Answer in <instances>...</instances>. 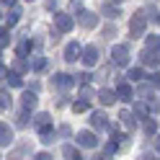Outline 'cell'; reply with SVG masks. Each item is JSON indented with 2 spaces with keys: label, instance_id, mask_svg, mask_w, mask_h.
<instances>
[{
  "label": "cell",
  "instance_id": "obj_36",
  "mask_svg": "<svg viewBox=\"0 0 160 160\" xmlns=\"http://www.w3.org/2000/svg\"><path fill=\"white\" fill-rule=\"evenodd\" d=\"M139 160H158V155H142Z\"/></svg>",
  "mask_w": 160,
  "mask_h": 160
},
{
  "label": "cell",
  "instance_id": "obj_4",
  "mask_svg": "<svg viewBox=\"0 0 160 160\" xmlns=\"http://www.w3.org/2000/svg\"><path fill=\"white\" fill-rule=\"evenodd\" d=\"M72 23H75V18L70 16V13H54L57 34H67V31H72Z\"/></svg>",
  "mask_w": 160,
  "mask_h": 160
},
{
  "label": "cell",
  "instance_id": "obj_10",
  "mask_svg": "<svg viewBox=\"0 0 160 160\" xmlns=\"http://www.w3.org/2000/svg\"><path fill=\"white\" fill-rule=\"evenodd\" d=\"M139 62H142V65H150V67H155V70H158V49H145V52L139 54Z\"/></svg>",
  "mask_w": 160,
  "mask_h": 160
},
{
  "label": "cell",
  "instance_id": "obj_29",
  "mask_svg": "<svg viewBox=\"0 0 160 160\" xmlns=\"http://www.w3.org/2000/svg\"><path fill=\"white\" fill-rule=\"evenodd\" d=\"M158 44H160V39H158V34H152V36H147V49H158Z\"/></svg>",
  "mask_w": 160,
  "mask_h": 160
},
{
  "label": "cell",
  "instance_id": "obj_11",
  "mask_svg": "<svg viewBox=\"0 0 160 160\" xmlns=\"http://www.w3.org/2000/svg\"><path fill=\"white\" fill-rule=\"evenodd\" d=\"M114 96H116V98H122V101H132L134 91H132V85H129V83H119V85H116V91H114Z\"/></svg>",
  "mask_w": 160,
  "mask_h": 160
},
{
  "label": "cell",
  "instance_id": "obj_6",
  "mask_svg": "<svg viewBox=\"0 0 160 160\" xmlns=\"http://www.w3.org/2000/svg\"><path fill=\"white\" fill-rule=\"evenodd\" d=\"M78 145H80V147H96V145H98L96 132H91V129H83V132H78Z\"/></svg>",
  "mask_w": 160,
  "mask_h": 160
},
{
  "label": "cell",
  "instance_id": "obj_30",
  "mask_svg": "<svg viewBox=\"0 0 160 160\" xmlns=\"http://www.w3.org/2000/svg\"><path fill=\"white\" fill-rule=\"evenodd\" d=\"M11 106V98H8V93H0V108H8Z\"/></svg>",
  "mask_w": 160,
  "mask_h": 160
},
{
  "label": "cell",
  "instance_id": "obj_21",
  "mask_svg": "<svg viewBox=\"0 0 160 160\" xmlns=\"http://www.w3.org/2000/svg\"><path fill=\"white\" fill-rule=\"evenodd\" d=\"M44 67H47V59L44 57H34L31 62H28V70H34V72H42Z\"/></svg>",
  "mask_w": 160,
  "mask_h": 160
},
{
  "label": "cell",
  "instance_id": "obj_27",
  "mask_svg": "<svg viewBox=\"0 0 160 160\" xmlns=\"http://www.w3.org/2000/svg\"><path fill=\"white\" fill-rule=\"evenodd\" d=\"M127 78H129V80H142V70H139V67H132V70L127 72Z\"/></svg>",
  "mask_w": 160,
  "mask_h": 160
},
{
  "label": "cell",
  "instance_id": "obj_22",
  "mask_svg": "<svg viewBox=\"0 0 160 160\" xmlns=\"http://www.w3.org/2000/svg\"><path fill=\"white\" fill-rule=\"evenodd\" d=\"M26 70H28V62H26V57H18L16 62H13V72H16V75H23Z\"/></svg>",
  "mask_w": 160,
  "mask_h": 160
},
{
  "label": "cell",
  "instance_id": "obj_37",
  "mask_svg": "<svg viewBox=\"0 0 160 160\" xmlns=\"http://www.w3.org/2000/svg\"><path fill=\"white\" fill-rule=\"evenodd\" d=\"M54 5H57V0H47V8H49V11H52Z\"/></svg>",
  "mask_w": 160,
  "mask_h": 160
},
{
  "label": "cell",
  "instance_id": "obj_34",
  "mask_svg": "<svg viewBox=\"0 0 160 160\" xmlns=\"http://www.w3.org/2000/svg\"><path fill=\"white\" fill-rule=\"evenodd\" d=\"M26 52H28V42H23V44H21V47H18V57H23V54H26Z\"/></svg>",
  "mask_w": 160,
  "mask_h": 160
},
{
  "label": "cell",
  "instance_id": "obj_7",
  "mask_svg": "<svg viewBox=\"0 0 160 160\" xmlns=\"http://www.w3.org/2000/svg\"><path fill=\"white\" fill-rule=\"evenodd\" d=\"M80 59L88 65V67H93L96 62H98V47H85V49H80Z\"/></svg>",
  "mask_w": 160,
  "mask_h": 160
},
{
  "label": "cell",
  "instance_id": "obj_5",
  "mask_svg": "<svg viewBox=\"0 0 160 160\" xmlns=\"http://www.w3.org/2000/svg\"><path fill=\"white\" fill-rule=\"evenodd\" d=\"M78 23L83 26V28H96L98 26V16L93 13V11H83V8H78Z\"/></svg>",
  "mask_w": 160,
  "mask_h": 160
},
{
  "label": "cell",
  "instance_id": "obj_28",
  "mask_svg": "<svg viewBox=\"0 0 160 160\" xmlns=\"http://www.w3.org/2000/svg\"><path fill=\"white\" fill-rule=\"evenodd\" d=\"M16 124H18V127H26V124H28V111H21V114H18V116H16Z\"/></svg>",
  "mask_w": 160,
  "mask_h": 160
},
{
  "label": "cell",
  "instance_id": "obj_32",
  "mask_svg": "<svg viewBox=\"0 0 160 160\" xmlns=\"http://www.w3.org/2000/svg\"><path fill=\"white\" fill-rule=\"evenodd\" d=\"M34 160H52V155H49V152H36Z\"/></svg>",
  "mask_w": 160,
  "mask_h": 160
},
{
  "label": "cell",
  "instance_id": "obj_33",
  "mask_svg": "<svg viewBox=\"0 0 160 160\" xmlns=\"http://www.w3.org/2000/svg\"><path fill=\"white\" fill-rule=\"evenodd\" d=\"M80 96H83V101H88V98H91V88H88V85H83V91H80Z\"/></svg>",
  "mask_w": 160,
  "mask_h": 160
},
{
  "label": "cell",
  "instance_id": "obj_40",
  "mask_svg": "<svg viewBox=\"0 0 160 160\" xmlns=\"http://www.w3.org/2000/svg\"><path fill=\"white\" fill-rule=\"evenodd\" d=\"M114 3H124V0H114Z\"/></svg>",
  "mask_w": 160,
  "mask_h": 160
},
{
  "label": "cell",
  "instance_id": "obj_24",
  "mask_svg": "<svg viewBox=\"0 0 160 160\" xmlns=\"http://www.w3.org/2000/svg\"><path fill=\"white\" fill-rule=\"evenodd\" d=\"M88 106H91V103L80 98V101H75V103H72V111H75V114H83V111H88Z\"/></svg>",
  "mask_w": 160,
  "mask_h": 160
},
{
  "label": "cell",
  "instance_id": "obj_26",
  "mask_svg": "<svg viewBox=\"0 0 160 160\" xmlns=\"http://www.w3.org/2000/svg\"><path fill=\"white\" fill-rule=\"evenodd\" d=\"M114 152H119V139L111 137V142L106 145V155H114Z\"/></svg>",
  "mask_w": 160,
  "mask_h": 160
},
{
  "label": "cell",
  "instance_id": "obj_2",
  "mask_svg": "<svg viewBox=\"0 0 160 160\" xmlns=\"http://www.w3.org/2000/svg\"><path fill=\"white\" fill-rule=\"evenodd\" d=\"M145 28H147V21H145L142 11H139V13L132 16V21H129V34H132L134 39H139V36H145Z\"/></svg>",
  "mask_w": 160,
  "mask_h": 160
},
{
  "label": "cell",
  "instance_id": "obj_16",
  "mask_svg": "<svg viewBox=\"0 0 160 160\" xmlns=\"http://www.w3.org/2000/svg\"><path fill=\"white\" fill-rule=\"evenodd\" d=\"M132 116H137V119H150V106L145 103V101H137L134 103V114Z\"/></svg>",
  "mask_w": 160,
  "mask_h": 160
},
{
  "label": "cell",
  "instance_id": "obj_15",
  "mask_svg": "<svg viewBox=\"0 0 160 160\" xmlns=\"http://www.w3.org/2000/svg\"><path fill=\"white\" fill-rule=\"evenodd\" d=\"M52 83H54L57 88H70V85L75 83V78H70V75H65V72H59V75L52 78Z\"/></svg>",
  "mask_w": 160,
  "mask_h": 160
},
{
  "label": "cell",
  "instance_id": "obj_9",
  "mask_svg": "<svg viewBox=\"0 0 160 160\" xmlns=\"http://www.w3.org/2000/svg\"><path fill=\"white\" fill-rule=\"evenodd\" d=\"M11 142H13V129H11V124L0 122V147H8Z\"/></svg>",
  "mask_w": 160,
  "mask_h": 160
},
{
  "label": "cell",
  "instance_id": "obj_25",
  "mask_svg": "<svg viewBox=\"0 0 160 160\" xmlns=\"http://www.w3.org/2000/svg\"><path fill=\"white\" fill-rule=\"evenodd\" d=\"M145 132L152 137V134H158V124L152 122V119H145Z\"/></svg>",
  "mask_w": 160,
  "mask_h": 160
},
{
  "label": "cell",
  "instance_id": "obj_1",
  "mask_svg": "<svg viewBox=\"0 0 160 160\" xmlns=\"http://www.w3.org/2000/svg\"><path fill=\"white\" fill-rule=\"evenodd\" d=\"M111 62H114L116 67H127V65H129V47H127V44H116V47L111 49Z\"/></svg>",
  "mask_w": 160,
  "mask_h": 160
},
{
  "label": "cell",
  "instance_id": "obj_14",
  "mask_svg": "<svg viewBox=\"0 0 160 160\" xmlns=\"http://www.w3.org/2000/svg\"><path fill=\"white\" fill-rule=\"evenodd\" d=\"M65 59H67V62H75V59H80V44H78V42H72V44L65 47Z\"/></svg>",
  "mask_w": 160,
  "mask_h": 160
},
{
  "label": "cell",
  "instance_id": "obj_18",
  "mask_svg": "<svg viewBox=\"0 0 160 160\" xmlns=\"http://www.w3.org/2000/svg\"><path fill=\"white\" fill-rule=\"evenodd\" d=\"M98 101H101L103 106H111V103L116 101V96H114V91H111V88H103V91L98 93Z\"/></svg>",
  "mask_w": 160,
  "mask_h": 160
},
{
  "label": "cell",
  "instance_id": "obj_39",
  "mask_svg": "<svg viewBox=\"0 0 160 160\" xmlns=\"http://www.w3.org/2000/svg\"><path fill=\"white\" fill-rule=\"evenodd\" d=\"M3 3H8V5H13V3H16V0H3Z\"/></svg>",
  "mask_w": 160,
  "mask_h": 160
},
{
  "label": "cell",
  "instance_id": "obj_13",
  "mask_svg": "<svg viewBox=\"0 0 160 160\" xmlns=\"http://www.w3.org/2000/svg\"><path fill=\"white\" fill-rule=\"evenodd\" d=\"M101 13H103L106 18H111V21H116V18L122 16V11H119V5H114V3H103V5H101Z\"/></svg>",
  "mask_w": 160,
  "mask_h": 160
},
{
  "label": "cell",
  "instance_id": "obj_17",
  "mask_svg": "<svg viewBox=\"0 0 160 160\" xmlns=\"http://www.w3.org/2000/svg\"><path fill=\"white\" fill-rule=\"evenodd\" d=\"M62 155H65V160H83L80 150H78V147H72V145H65V147H62Z\"/></svg>",
  "mask_w": 160,
  "mask_h": 160
},
{
  "label": "cell",
  "instance_id": "obj_31",
  "mask_svg": "<svg viewBox=\"0 0 160 160\" xmlns=\"http://www.w3.org/2000/svg\"><path fill=\"white\" fill-rule=\"evenodd\" d=\"M8 44V31H3V28H0V49H3Z\"/></svg>",
  "mask_w": 160,
  "mask_h": 160
},
{
  "label": "cell",
  "instance_id": "obj_8",
  "mask_svg": "<svg viewBox=\"0 0 160 160\" xmlns=\"http://www.w3.org/2000/svg\"><path fill=\"white\" fill-rule=\"evenodd\" d=\"M91 124H93V129H111L108 116H106L103 111H93V114H91Z\"/></svg>",
  "mask_w": 160,
  "mask_h": 160
},
{
  "label": "cell",
  "instance_id": "obj_20",
  "mask_svg": "<svg viewBox=\"0 0 160 160\" xmlns=\"http://www.w3.org/2000/svg\"><path fill=\"white\" fill-rule=\"evenodd\" d=\"M119 119H122V124L129 129V132H132V129L137 127V122H134V116H132V111H122L119 114Z\"/></svg>",
  "mask_w": 160,
  "mask_h": 160
},
{
  "label": "cell",
  "instance_id": "obj_3",
  "mask_svg": "<svg viewBox=\"0 0 160 160\" xmlns=\"http://www.w3.org/2000/svg\"><path fill=\"white\" fill-rule=\"evenodd\" d=\"M34 129L39 134H52L54 129H52V116L49 114H36L34 116Z\"/></svg>",
  "mask_w": 160,
  "mask_h": 160
},
{
  "label": "cell",
  "instance_id": "obj_12",
  "mask_svg": "<svg viewBox=\"0 0 160 160\" xmlns=\"http://www.w3.org/2000/svg\"><path fill=\"white\" fill-rule=\"evenodd\" d=\"M21 103H23V111H34L36 103H39V98H36L34 91H26V93L21 96Z\"/></svg>",
  "mask_w": 160,
  "mask_h": 160
},
{
  "label": "cell",
  "instance_id": "obj_19",
  "mask_svg": "<svg viewBox=\"0 0 160 160\" xmlns=\"http://www.w3.org/2000/svg\"><path fill=\"white\" fill-rule=\"evenodd\" d=\"M5 80H8V85H11V88H21V85H23L21 75H16L13 70H5Z\"/></svg>",
  "mask_w": 160,
  "mask_h": 160
},
{
  "label": "cell",
  "instance_id": "obj_41",
  "mask_svg": "<svg viewBox=\"0 0 160 160\" xmlns=\"http://www.w3.org/2000/svg\"><path fill=\"white\" fill-rule=\"evenodd\" d=\"M13 160H18V158H13Z\"/></svg>",
  "mask_w": 160,
  "mask_h": 160
},
{
  "label": "cell",
  "instance_id": "obj_23",
  "mask_svg": "<svg viewBox=\"0 0 160 160\" xmlns=\"http://www.w3.org/2000/svg\"><path fill=\"white\" fill-rule=\"evenodd\" d=\"M18 18H21V11H18V8H13V11L5 16V23H8V26H16V23H18Z\"/></svg>",
  "mask_w": 160,
  "mask_h": 160
},
{
  "label": "cell",
  "instance_id": "obj_38",
  "mask_svg": "<svg viewBox=\"0 0 160 160\" xmlns=\"http://www.w3.org/2000/svg\"><path fill=\"white\" fill-rule=\"evenodd\" d=\"M3 78H5V67L0 65V80H3Z\"/></svg>",
  "mask_w": 160,
  "mask_h": 160
},
{
  "label": "cell",
  "instance_id": "obj_35",
  "mask_svg": "<svg viewBox=\"0 0 160 160\" xmlns=\"http://www.w3.org/2000/svg\"><path fill=\"white\" fill-rule=\"evenodd\" d=\"M93 160H111V158H108L106 152H98V155H93Z\"/></svg>",
  "mask_w": 160,
  "mask_h": 160
}]
</instances>
